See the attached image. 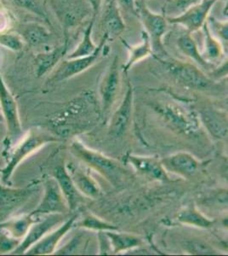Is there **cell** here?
<instances>
[{
    "label": "cell",
    "instance_id": "16",
    "mask_svg": "<svg viewBox=\"0 0 228 256\" xmlns=\"http://www.w3.org/2000/svg\"><path fill=\"white\" fill-rule=\"evenodd\" d=\"M163 166L169 171L189 177L194 174L199 166V162L192 154L180 152L172 154L163 160Z\"/></svg>",
    "mask_w": 228,
    "mask_h": 256
},
{
    "label": "cell",
    "instance_id": "12",
    "mask_svg": "<svg viewBox=\"0 0 228 256\" xmlns=\"http://www.w3.org/2000/svg\"><path fill=\"white\" fill-rule=\"evenodd\" d=\"M120 84V76H119V58L116 56L109 68L103 77V80L100 86L101 102L105 110L112 106L116 96L118 95Z\"/></svg>",
    "mask_w": 228,
    "mask_h": 256
},
{
    "label": "cell",
    "instance_id": "6",
    "mask_svg": "<svg viewBox=\"0 0 228 256\" xmlns=\"http://www.w3.org/2000/svg\"><path fill=\"white\" fill-rule=\"evenodd\" d=\"M218 0H200L194 4L182 14L166 18L168 24H178L184 26L188 32H196L203 28L209 14Z\"/></svg>",
    "mask_w": 228,
    "mask_h": 256
},
{
    "label": "cell",
    "instance_id": "35",
    "mask_svg": "<svg viewBox=\"0 0 228 256\" xmlns=\"http://www.w3.org/2000/svg\"><path fill=\"white\" fill-rule=\"evenodd\" d=\"M88 2L90 4V6H91V9H92V18H96V16L98 15L100 9H101L102 0H88Z\"/></svg>",
    "mask_w": 228,
    "mask_h": 256
},
{
    "label": "cell",
    "instance_id": "2",
    "mask_svg": "<svg viewBox=\"0 0 228 256\" xmlns=\"http://www.w3.org/2000/svg\"><path fill=\"white\" fill-rule=\"evenodd\" d=\"M72 152L79 159L97 170L112 183H118L124 176V170L119 163L98 152L86 148L78 141L72 144Z\"/></svg>",
    "mask_w": 228,
    "mask_h": 256
},
{
    "label": "cell",
    "instance_id": "24",
    "mask_svg": "<svg viewBox=\"0 0 228 256\" xmlns=\"http://www.w3.org/2000/svg\"><path fill=\"white\" fill-rule=\"evenodd\" d=\"M176 43H177V46L179 48L180 50L184 55L193 59L194 62H196L197 64H200L203 67L208 66V61L205 59V58L203 56V54L200 52L197 42L193 38L190 32H188L187 34L181 35L176 41Z\"/></svg>",
    "mask_w": 228,
    "mask_h": 256
},
{
    "label": "cell",
    "instance_id": "15",
    "mask_svg": "<svg viewBox=\"0 0 228 256\" xmlns=\"http://www.w3.org/2000/svg\"><path fill=\"white\" fill-rule=\"evenodd\" d=\"M103 34L108 40L119 37L125 30V24L120 9L115 0H108L101 20Z\"/></svg>",
    "mask_w": 228,
    "mask_h": 256
},
{
    "label": "cell",
    "instance_id": "27",
    "mask_svg": "<svg viewBox=\"0 0 228 256\" xmlns=\"http://www.w3.org/2000/svg\"><path fill=\"white\" fill-rule=\"evenodd\" d=\"M71 178L73 183L75 184L78 192H82L83 194L89 198H95L100 195L98 184L92 178L85 172L80 170H76L73 172Z\"/></svg>",
    "mask_w": 228,
    "mask_h": 256
},
{
    "label": "cell",
    "instance_id": "7",
    "mask_svg": "<svg viewBox=\"0 0 228 256\" xmlns=\"http://www.w3.org/2000/svg\"><path fill=\"white\" fill-rule=\"evenodd\" d=\"M169 72L177 82L197 90L210 88L211 80L201 70L190 64L180 61H166Z\"/></svg>",
    "mask_w": 228,
    "mask_h": 256
},
{
    "label": "cell",
    "instance_id": "28",
    "mask_svg": "<svg viewBox=\"0 0 228 256\" xmlns=\"http://www.w3.org/2000/svg\"><path fill=\"white\" fill-rule=\"evenodd\" d=\"M106 236L109 239L110 245L113 248V251L115 253L137 247L142 244L141 239L129 234L106 232Z\"/></svg>",
    "mask_w": 228,
    "mask_h": 256
},
{
    "label": "cell",
    "instance_id": "8",
    "mask_svg": "<svg viewBox=\"0 0 228 256\" xmlns=\"http://www.w3.org/2000/svg\"><path fill=\"white\" fill-rule=\"evenodd\" d=\"M67 204L55 178L48 180L44 183L43 199L30 214L38 217L42 214H61L67 210Z\"/></svg>",
    "mask_w": 228,
    "mask_h": 256
},
{
    "label": "cell",
    "instance_id": "20",
    "mask_svg": "<svg viewBox=\"0 0 228 256\" xmlns=\"http://www.w3.org/2000/svg\"><path fill=\"white\" fill-rule=\"evenodd\" d=\"M121 41L124 46L126 47L129 50V59L123 68L124 72H127L128 70H130V68L137 62L141 61L142 59L146 58L148 56L153 54L150 40L144 30L142 32V42L139 44L130 46L127 41L124 40L123 38H121Z\"/></svg>",
    "mask_w": 228,
    "mask_h": 256
},
{
    "label": "cell",
    "instance_id": "11",
    "mask_svg": "<svg viewBox=\"0 0 228 256\" xmlns=\"http://www.w3.org/2000/svg\"><path fill=\"white\" fill-rule=\"evenodd\" d=\"M75 217L67 220L61 226L58 227L56 230L49 234L43 236L39 241L37 242L32 247L29 248L25 254H32V256H45L55 252V248L59 242L61 241L67 232L72 228Z\"/></svg>",
    "mask_w": 228,
    "mask_h": 256
},
{
    "label": "cell",
    "instance_id": "25",
    "mask_svg": "<svg viewBox=\"0 0 228 256\" xmlns=\"http://www.w3.org/2000/svg\"><path fill=\"white\" fill-rule=\"evenodd\" d=\"M203 30L205 36V50L203 56L206 60L220 58L223 53V43L219 40V38H216V36L211 32L208 20H206L204 24Z\"/></svg>",
    "mask_w": 228,
    "mask_h": 256
},
{
    "label": "cell",
    "instance_id": "34",
    "mask_svg": "<svg viewBox=\"0 0 228 256\" xmlns=\"http://www.w3.org/2000/svg\"><path fill=\"white\" fill-rule=\"evenodd\" d=\"M119 8L121 7L125 12L136 16V6L135 0H115Z\"/></svg>",
    "mask_w": 228,
    "mask_h": 256
},
{
    "label": "cell",
    "instance_id": "18",
    "mask_svg": "<svg viewBox=\"0 0 228 256\" xmlns=\"http://www.w3.org/2000/svg\"><path fill=\"white\" fill-rule=\"evenodd\" d=\"M19 34L24 43L30 46H38L47 44L51 37V34L48 28L36 22H29L22 24Z\"/></svg>",
    "mask_w": 228,
    "mask_h": 256
},
{
    "label": "cell",
    "instance_id": "4",
    "mask_svg": "<svg viewBox=\"0 0 228 256\" xmlns=\"http://www.w3.org/2000/svg\"><path fill=\"white\" fill-rule=\"evenodd\" d=\"M0 107L2 110L3 120L7 128V140L9 144L18 140L22 134L20 117L18 114L17 104L7 88L3 76L0 73Z\"/></svg>",
    "mask_w": 228,
    "mask_h": 256
},
{
    "label": "cell",
    "instance_id": "21",
    "mask_svg": "<svg viewBox=\"0 0 228 256\" xmlns=\"http://www.w3.org/2000/svg\"><path fill=\"white\" fill-rule=\"evenodd\" d=\"M36 222L34 216L29 214L17 218H7L4 222H0V228L9 232L15 238L21 240L26 236L30 227Z\"/></svg>",
    "mask_w": 228,
    "mask_h": 256
},
{
    "label": "cell",
    "instance_id": "26",
    "mask_svg": "<svg viewBox=\"0 0 228 256\" xmlns=\"http://www.w3.org/2000/svg\"><path fill=\"white\" fill-rule=\"evenodd\" d=\"M95 18H91L90 24L84 30L83 38L78 44L76 49L70 55L67 56V59L78 58H83L92 54L95 50L97 49V46L94 43L92 40L93 26L95 24Z\"/></svg>",
    "mask_w": 228,
    "mask_h": 256
},
{
    "label": "cell",
    "instance_id": "17",
    "mask_svg": "<svg viewBox=\"0 0 228 256\" xmlns=\"http://www.w3.org/2000/svg\"><path fill=\"white\" fill-rule=\"evenodd\" d=\"M132 166L136 171L142 174L156 180H167L168 177L165 169L161 162L153 158H144V156H130L128 158Z\"/></svg>",
    "mask_w": 228,
    "mask_h": 256
},
{
    "label": "cell",
    "instance_id": "3",
    "mask_svg": "<svg viewBox=\"0 0 228 256\" xmlns=\"http://www.w3.org/2000/svg\"><path fill=\"white\" fill-rule=\"evenodd\" d=\"M136 16L141 20L145 32L150 40L153 52H165V47L162 42L163 37L167 32V20L164 15L152 12L144 2L136 3Z\"/></svg>",
    "mask_w": 228,
    "mask_h": 256
},
{
    "label": "cell",
    "instance_id": "32",
    "mask_svg": "<svg viewBox=\"0 0 228 256\" xmlns=\"http://www.w3.org/2000/svg\"><path fill=\"white\" fill-rule=\"evenodd\" d=\"M80 224L82 226L90 228V229H94V230H112L117 229L115 226H113L112 224L102 222L100 218H96L95 216H89L86 217Z\"/></svg>",
    "mask_w": 228,
    "mask_h": 256
},
{
    "label": "cell",
    "instance_id": "9",
    "mask_svg": "<svg viewBox=\"0 0 228 256\" xmlns=\"http://www.w3.org/2000/svg\"><path fill=\"white\" fill-rule=\"evenodd\" d=\"M33 192L30 188H10L0 183V222L7 218L23 206Z\"/></svg>",
    "mask_w": 228,
    "mask_h": 256
},
{
    "label": "cell",
    "instance_id": "33",
    "mask_svg": "<svg viewBox=\"0 0 228 256\" xmlns=\"http://www.w3.org/2000/svg\"><path fill=\"white\" fill-rule=\"evenodd\" d=\"M210 20L213 22L215 31L217 34H219L220 41L228 44V22H220L212 18H210Z\"/></svg>",
    "mask_w": 228,
    "mask_h": 256
},
{
    "label": "cell",
    "instance_id": "13",
    "mask_svg": "<svg viewBox=\"0 0 228 256\" xmlns=\"http://www.w3.org/2000/svg\"><path fill=\"white\" fill-rule=\"evenodd\" d=\"M133 104V90L130 84H128V90L124 96V100L119 105V108L113 114L109 126L110 134L113 137H121L126 131L132 111Z\"/></svg>",
    "mask_w": 228,
    "mask_h": 256
},
{
    "label": "cell",
    "instance_id": "23",
    "mask_svg": "<svg viewBox=\"0 0 228 256\" xmlns=\"http://www.w3.org/2000/svg\"><path fill=\"white\" fill-rule=\"evenodd\" d=\"M7 6L22 10L37 16L45 22L50 24L44 0H1Z\"/></svg>",
    "mask_w": 228,
    "mask_h": 256
},
{
    "label": "cell",
    "instance_id": "19",
    "mask_svg": "<svg viewBox=\"0 0 228 256\" xmlns=\"http://www.w3.org/2000/svg\"><path fill=\"white\" fill-rule=\"evenodd\" d=\"M55 180L60 187L67 206L70 210H74L80 202L79 192L73 183L72 178L64 166H59L55 170Z\"/></svg>",
    "mask_w": 228,
    "mask_h": 256
},
{
    "label": "cell",
    "instance_id": "5",
    "mask_svg": "<svg viewBox=\"0 0 228 256\" xmlns=\"http://www.w3.org/2000/svg\"><path fill=\"white\" fill-rule=\"evenodd\" d=\"M108 38L107 35L103 34L101 37V41L97 46V49L95 52L83 58H78L66 59L61 62V65L55 70V73L53 74L50 77L49 82L56 83L61 82L65 80L70 79L73 76H78L79 74L83 73L84 71L88 70L92 65L95 64L96 60L98 59L101 54V52L107 46Z\"/></svg>",
    "mask_w": 228,
    "mask_h": 256
},
{
    "label": "cell",
    "instance_id": "14",
    "mask_svg": "<svg viewBox=\"0 0 228 256\" xmlns=\"http://www.w3.org/2000/svg\"><path fill=\"white\" fill-rule=\"evenodd\" d=\"M69 44L68 34L65 32V40L63 44L52 48L49 50L38 53L35 56L34 64L36 68V74L38 77H42L45 74L55 68V65L63 58Z\"/></svg>",
    "mask_w": 228,
    "mask_h": 256
},
{
    "label": "cell",
    "instance_id": "22",
    "mask_svg": "<svg viewBox=\"0 0 228 256\" xmlns=\"http://www.w3.org/2000/svg\"><path fill=\"white\" fill-rule=\"evenodd\" d=\"M159 111L169 120L174 126L180 129L181 131L189 132L194 128V120L192 122L189 116L184 113L178 107H174L171 105H163L159 107Z\"/></svg>",
    "mask_w": 228,
    "mask_h": 256
},
{
    "label": "cell",
    "instance_id": "31",
    "mask_svg": "<svg viewBox=\"0 0 228 256\" xmlns=\"http://www.w3.org/2000/svg\"><path fill=\"white\" fill-rule=\"evenodd\" d=\"M21 240L15 238L9 232L0 228V252L1 253H11L15 248L20 244Z\"/></svg>",
    "mask_w": 228,
    "mask_h": 256
},
{
    "label": "cell",
    "instance_id": "30",
    "mask_svg": "<svg viewBox=\"0 0 228 256\" xmlns=\"http://www.w3.org/2000/svg\"><path fill=\"white\" fill-rule=\"evenodd\" d=\"M23 40L19 34L0 32V46L13 52H19L24 46Z\"/></svg>",
    "mask_w": 228,
    "mask_h": 256
},
{
    "label": "cell",
    "instance_id": "10",
    "mask_svg": "<svg viewBox=\"0 0 228 256\" xmlns=\"http://www.w3.org/2000/svg\"><path fill=\"white\" fill-rule=\"evenodd\" d=\"M61 214H50L47 218L41 222H36L30 227L26 236L20 241V244L12 251L11 254H24L29 248L32 247L37 242L39 241L47 233L55 228L56 224L62 220Z\"/></svg>",
    "mask_w": 228,
    "mask_h": 256
},
{
    "label": "cell",
    "instance_id": "1",
    "mask_svg": "<svg viewBox=\"0 0 228 256\" xmlns=\"http://www.w3.org/2000/svg\"><path fill=\"white\" fill-rule=\"evenodd\" d=\"M55 141H57V138H55L52 136L40 132H35L33 131L30 132L28 135L22 140V142L19 144L12 152L7 165L3 168L0 169L3 183L9 184L14 169L28 156L47 143H51Z\"/></svg>",
    "mask_w": 228,
    "mask_h": 256
},
{
    "label": "cell",
    "instance_id": "36",
    "mask_svg": "<svg viewBox=\"0 0 228 256\" xmlns=\"http://www.w3.org/2000/svg\"><path fill=\"white\" fill-rule=\"evenodd\" d=\"M0 122H4V120H3V114L0 113Z\"/></svg>",
    "mask_w": 228,
    "mask_h": 256
},
{
    "label": "cell",
    "instance_id": "29",
    "mask_svg": "<svg viewBox=\"0 0 228 256\" xmlns=\"http://www.w3.org/2000/svg\"><path fill=\"white\" fill-rule=\"evenodd\" d=\"M178 220L184 224H191L201 228H209L213 224V222L203 216L202 214H200L194 207H188L182 210L178 216Z\"/></svg>",
    "mask_w": 228,
    "mask_h": 256
}]
</instances>
